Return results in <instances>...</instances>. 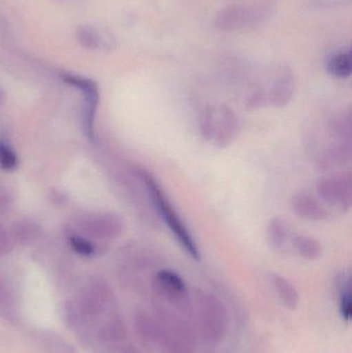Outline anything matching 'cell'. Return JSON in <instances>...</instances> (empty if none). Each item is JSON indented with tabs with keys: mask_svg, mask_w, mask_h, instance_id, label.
<instances>
[{
	"mask_svg": "<svg viewBox=\"0 0 352 353\" xmlns=\"http://www.w3.org/2000/svg\"><path fill=\"white\" fill-rule=\"evenodd\" d=\"M268 103V94L264 91L256 90L248 95L245 101V107L249 111H258L266 108Z\"/></svg>",
	"mask_w": 352,
	"mask_h": 353,
	"instance_id": "obj_26",
	"label": "cell"
},
{
	"mask_svg": "<svg viewBox=\"0 0 352 353\" xmlns=\"http://www.w3.org/2000/svg\"><path fill=\"white\" fill-rule=\"evenodd\" d=\"M214 121L215 107L214 105H207L198 116V130H200V136L207 142H211L212 140Z\"/></svg>",
	"mask_w": 352,
	"mask_h": 353,
	"instance_id": "obj_22",
	"label": "cell"
},
{
	"mask_svg": "<svg viewBox=\"0 0 352 353\" xmlns=\"http://www.w3.org/2000/svg\"><path fill=\"white\" fill-rule=\"evenodd\" d=\"M269 6L264 3H235L219 10L215 26L222 31L240 30L260 24L268 16Z\"/></svg>",
	"mask_w": 352,
	"mask_h": 353,
	"instance_id": "obj_3",
	"label": "cell"
},
{
	"mask_svg": "<svg viewBox=\"0 0 352 353\" xmlns=\"http://www.w3.org/2000/svg\"><path fill=\"white\" fill-rule=\"evenodd\" d=\"M316 6H322V8H337V6H345L349 4L351 0H314Z\"/></svg>",
	"mask_w": 352,
	"mask_h": 353,
	"instance_id": "obj_29",
	"label": "cell"
},
{
	"mask_svg": "<svg viewBox=\"0 0 352 353\" xmlns=\"http://www.w3.org/2000/svg\"><path fill=\"white\" fill-rule=\"evenodd\" d=\"M291 208L298 217L306 221H324L330 215L320 199L307 191H301L293 195Z\"/></svg>",
	"mask_w": 352,
	"mask_h": 353,
	"instance_id": "obj_10",
	"label": "cell"
},
{
	"mask_svg": "<svg viewBox=\"0 0 352 353\" xmlns=\"http://www.w3.org/2000/svg\"><path fill=\"white\" fill-rule=\"evenodd\" d=\"M340 314L343 321L349 323L352 317L351 282H345L340 292Z\"/></svg>",
	"mask_w": 352,
	"mask_h": 353,
	"instance_id": "obj_25",
	"label": "cell"
},
{
	"mask_svg": "<svg viewBox=\"0 0 352 353\" xmlns=\"http://www.w3.org/2000/svg\"><path fill=\"white\" fill-rule=\"evenodd\" d=\"M18 167L19 157L16 150L6 141H0V170L14 172Z\"/></svg>",
	"mask_w": 352,
	"mask_h": 353,
	"instance_id": "obj_23",
	"label": "cell"
},
{
	"mask_svg": "<svg viewBox=\"0 0 352 353\" xmlns=\"http://www.w3.org/2000/svg\"><path fill=\"white\" fill-rule=\"evenodd\" d=\"M152 286L159 303L169 305L171 309H177L182 313L188 312L187 286L177 273L171 270H161L155 275Z\"/></svg>",
	"mask_w": 352,
	"mask_h": 353,
	"instance_id": "obj_4",
	"label": "cell"
},
{
	"mask_svg": "<svg viewBox=\"0 0 352 353\" xmlns=\"http://www.w3.org/2000/svg\"><path fill=\"white\" fill-rule=\"evenodd\" d=\"M351 159V141H338L318 155L315 168L320 173H332L346 168Z\"/></svg>",
	"mask_w": 352,
	"mask_h": 353,
	"instance_id": "obj_9",
	"label": "cell"
},
{
	"mask_svg": "<svg viewBox=\"0 0 352 353\" xmlns=\"http://www.w3.org/2000/svg\"><path fill=\"white\" fill-rule=\"evenodd\" d=\"M10 234L14 244L26 246L32 244L41 236V228L37 222L31 220H19L12 224Z\"/></svg>",
	"mask_w": 352,
	"mask_h": 353,
	"instance_id": "obj_16",
	"label": "cell"
},
{
	"mask_svg": "<svg viewBox=\"0 0 352 353\" xmlns=\"http://www.w3.org/2000/svg\"><path fill=\"white\" fill-rule=\"evenodd\" d=\"M316 192L322 201L341 211H349L352 205V175L351 172L330 174L316 183Z\"/></svg>",
	"mask_w": 352,
	"mask_h": 353,
	"instance_id": "obj_6",
	"label": "cell"
},
{
	"mask_svg": "<svg viewBox=\"0 0 352 353\" xmlns=\"http://www.w3.org/2000/svg\"><path fill=\"white\" fill-rule=\"evenodd\" d=\"M270 278L271 283L283 305L289 310H296L300 303V294L296 286L279 274H272Z\"/></svg>",
	"mask_w": 352,
	"mask_h": 353,
	"instance_id": "obj_14",
	"label": "cell"
},
{
	"mask_svg": "<svg viewBox=\"0 0 352 353\" xmlns=\"http://www.w3.org/2000/svg\"><path fill=\"white\" fill-rule=\"evenodd\" d=\"M136 174L144 184L155 211L171 230L176 240L192 259L200 261V252L196 240L172 205L158 181L146 170H136Z\"/></svg>",
	"mask_w": 352,
	"mask_h": 353,
	"instance_id": "obj_1",
	"label": "cell"
},
{
	"mask_svg": "<svg viewBox=\"0 0 352 353\" xmlns=\"http://www.w3.org/2000/svg\"><path fill=\"white\" fill-rule=\"evenodd\" d=\"M198 323L200 333L207 341L217 343L227 331V315L225 305L214 294L198 290Z\"/></svg>",
	"mask_w": 352,
	"mask_h": 353,
	"instance_id": "obj_2",
	"label": "cell"
},
{
	"mask_svg": "<svg viewBox=\"0 0 352 353\" xmlns=\"http://www.w3.org/2000/svg\"><path fill=\"white\" fill-rule=\"evenodd\" d=\"M62 80L66 84L78 89L85 99L84 114H83V128L88 138L93 137V123L95 113L99 103V89L96 83L91 79L78 74H63Z\"/></svg>",
	"mask_w": 352,
	"mask_h": 353,
	"instance_id": "obj_7",
	"label": "cell"
},
{
	"mask_svg": "<svg viewBox=\"0 0 352 353\" xmlns=\"http://www.w3.org/2000/svg\"><path fill=\"white\" fill-rule=\"evenodd\" d=\"M267 238L269 244L274 249L284 248L291 239V228L289 224L280 217H274L269 222L267 228Z\"/></svg>",
	"mask_w": 352,
	"mask_h": 353,
	"instance_id": "obj_17",
	"label": "cell"
},
{
	"mask_svg": "<svg viewBox=\"0 0 352 353\" xmlns=\"http://www.w3.org/2000/svg\"><path fill=\"white\" fill-rule=\"evenodd\" d=\"M14 203L12 192L6 186L0 185V215L8 213Z\"/></svg>",
	"mask_w": 352,
	"mask_h": 353,
	"instance_id": "obj_28",
	"label": "cell"
},
{
	"mask_svg": "<svg viewBox=\"0 0 352 353\" xmlns=\"http://www.w3.org/2000/svg\"><path fill=\"white\" fill-rule=\"evenodd\" d=\"M14 243L10 232L0 223V257L6 256L12 252Z\"/></svg>",
	"mask_w": 352,
	"mask_h": 353,
	"instance_id": "obj_27",
	"label": "cell"
},
{
	"mask_svg": "<svg viewBox=\"0 0 352 353\" xmlns=\"http://www.w3.org/2000/svg\"><path fill=\"white\" fill-rule=\"evenodd\" d=\"M126 338V329L123 321L118 315H112L99 327L96 334L99 347H112Z\"/></svg>",
	"mask_w": 352,
	"mask_h": 353,
	"instance_id": "obj_12",
	"label": "cell"
},
{
	"mask_svg": "<svg viewBox=\"0 0 352 353\" xmlns=\"http://www.w3.org/2000/svg\"><path fill=\"white\" fill-rule=\"evenodd\" d=\"M351 113L339 116L333 122L332 134L338 141H351Z\"/></svg>",
	"mask_w": 352,
	"mask_h": 353,
	"instance_id": "obj_24",
	"label": "cell"
},
{
	"mask_svg": "<svg viewBox=\"0 0 352 353\" xmlns=\"http://www.w3.org/2000/svg\"><path fill=\"white\" fill-rule=\"evenodd\" d=\"M134 327H136V333L144 341L161 347L163 331L156 319L149 316L145 312L136 313V319H134Z\"/></svg>",
	"mask_w": 352,
	"mask_h": 353,
	"instance_id": "obj_13",
	"label": "cell"
},
{
	"mask_svg": "<svg viewBox=\"0 0 352 353\" xmlns=\"http://www.w3.org/2000/svg\"><path fill=\"white\" fill-rule=\"evenodd\" d=\"M80 234L91 240L110 241L119 238L125 230L121 216L114 213H95L83 216L76 221Z\"/></svg>",
	"mask_w": 352,
	"mask_h": 353,
	"instance_id": "obj_5",
	"label": "cell"
},
{
	"mask_svg": "<svg viewBox=\"0 0 352 353\" xmlns=\"http://www.w3.org/2000/svg\"><path fill=\"white\" fill-rule=\"evenodd\" d=\"M240 132V122L237 114L229 105L215 107V121L211 142L216 148L225 149L231 146Z\"/></svg>",
	"mask_w": 352,
	"mask_h": 353,
	"instance_id": "obj_8",
	"label": "cell"
},
{
	"mask_svg": "<svg viewBox=\"0 0 352 353\" xmlns=\"http://www.w3.org/2000/svg\"><path fill=\"white\" fill-rule=\"evenodd\" d=\"M6 101V92L1 86H0V105H4Z\"/></svg>",
	"mask_w": 352,
	"mask_h": 353,
	"instance_id": "obj_30",
	"label": "cell"
},
{
	"mask_svg": "<svg viewBox=\"0 0 352 353\" xmlns=\"http://www.w3.org/2000/svg\"><path fill=\"white\" fill-rule=\"evenodd\" d=\"M298 254L306 261H315L322 257L324 248L322 243L309 236H296L291 240Z\"/></svg>",
	"mask_w": 352,
	"mask_h": 353,
	"instance_id": "obj_18",
	"label": "cell"
},
{
	"mask_svg": "<svg viewBox=\"0 0 352 353\" xmlns=\"http://www.w3.org/2000/svg\"><path fill=\"white\" fill-rule=\"evenodd\" d=\"M0 319L10 323H19L20 311L14 294L0 276Z\"/></svg>",
	"mask_w": 352,
	"mask_h": 353,
	"instance_id": "obj_15",
	"label": "cell"
},
{
	"mask_svg": "<svg viewBox=\"0 0 352 353\" xmlns=\"http://www.w3.org/2000/svg\"><path fill=\"white\" fill-rule=\"evenodd\" d=\"M296 81L293 72L284 68L277 77L268 94L269 103L277 109H283L291 103L295 93Z\"/></svg>",
	"mask_w": 352,
	"mask_h": 353,
	"instance_id": "obj_11",
	"label": "cell"
},
{
	"mask_svg": "<svg viewBox=\"0 0 352 353\" xmlns=\"http://www.w3.org/2000/svg\"><path fill=\"white\" fill-rule=\"evenodd\" d=\"M327 70L337 79H349L352 72V55L351 50L340 51L329 58Z\"/></svg>",
	"mask_w": 352,
	"mask_h": 353,
	"instance_id": "obj_19",
	"label": "cell"
},
{
	"mask_svg": "<svg viewBox=\"0 0 352 353\" xmlns=\"http://www.w3.org/2000/svg\"><path fill=\"white\" fill-rule=\"evenodd\" d=\"M76 35L79 43L90 51L99 50L107 43V39L101 37V33L90 25H80L76 28Z\"/></svg>",
	"mask_w": 352,
	"mask_h": 353,
	"instance_id": "obj_20",
	"label": "cell"
},
{
	"mask_svg": "<svg viewBox=\"0 0 352 353\" xmlns=\"http://www.w3.org/2000/svg\"><path fill=\"white\" fill-rule=\"evenodd\" d=\"M70 248L82 257H93L99 253V248L91 239L82 234H72L68 236Z\"/></svg>",
	"mask_w": 352,
	"mask_h": 353,
	"instance_id": "obj_21",
	"label": "cell"
}]
</instances>
